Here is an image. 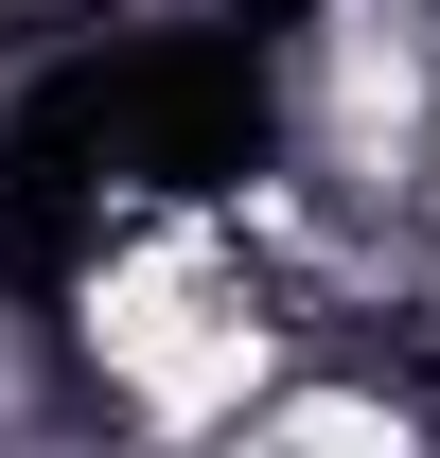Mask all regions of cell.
<instances>
[{
    "label": "cell",
    "mask_w": 440,
    "mask_h": 458,
    "mask_svg": "<svg viewBox=\"0 0 440 458\" xmlns=\"http://www.w3.org/2000/svg\"><path fill=\"white\" fill-rule=\"evenodd\" d=\"M440 388H405V370H282L265 405H247V441H423Z\"/></svg>",
    "instance_id": "6da1fadb"
},
{
    "label": "cell",
    "mask_w": 440,
    "mask_h": 458,
    "mask_svg": "<svg viewBox=\"0 0 440 458\" xmlns=\"http://www.w3.org/2000/svg\"><path fill=\"white\" fill-rule=\"evenodd\" d=\"M405 229H423V265H440V123H423V194H405Z\"/></svg>",
    "instance_id": "7a4b0ae2"
}]
</instances>
